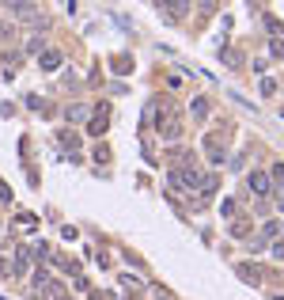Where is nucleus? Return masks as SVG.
Returning a JSON list of instances; mask_svg holds the SVG:
<instances>
[{
	"mask_svg": "<svg viewBox=\"0 0 284 300\" xmlns=\"http://www.w3.org/2000/svg\"><path fill=\"white\" fill-rule=\"evenodd\" d=\"M155 8H159V12L167 15L171 23H178V19L190 12V0H155Z\"/></svg>",
	"mask_w": 284,
	"mask_h": 300,
	"instance_id": "nucleus-1",
	"label": "nucleus"
},
{
	"mask_svg": "<svg viewBox=\"0 0 284 300\" xmlns=\"http://www.w3.org/2000/svg\"><path fill=\"white\" fill-rule=\"evenodd\" d=\"M34 289H38V300H68V289L61 282H50V277H46L42 285H34Z\"/></svg>",
	"mask_w": 284,
	"mask_h": 300,
	"instance_id": "nucleus-2",
	"label": "nucleus"
},
{
	"mask_svg": "<svg viewBox=\"0 0 284 300\" xmlns=\"http://www.w3.org/2000/svg\"><path fill=\"white\" fill-rule=\"evenodd\" d=\"M250 190H254V194H269V175H266V171H250Z\"/></svg>",
	"mask_w": 284,
	"mask_h": 300,
	"instance_id": "nucleus-3",
	"label": "nucleus"
},
{
	"mask_svg": "<svg viewBox=\"0 0 284 300\" xmlns=\"http://www.w3.org/2000/svg\"><path fill=\"white\" fill-rule=\"evenodd\" d=\"M15 274H31V247L15 251Z\"/></svg>",
	"mask_w": 284,
	"mask_h": 300,
	"instance_id": "nucleus-4",
	"label": "nucleus"
},
{
	"mask_svg": "<svg viewBox=\"0 0 284 300\" xmlns=\"http://www.w3.org/2000/svg\"><path fill=\"white\" fill-rule=\"evenodd\" d=\"M106 125H110V122H106V106H99V110H95V122L87 125V129H91L95 137H99V133H106Z\"/></svg>",
	"mask_w": 284,
	"mask_h": 300,
	"instance_id": "nucleus-5",
	"label": "nucleus"
},
{
	"mask_svg": "<svg viewBox=\"0 0 284 300\" xmlns=\"http://www.w3.org/2000/svg\"><path fill=\"white\" fill-rule=\"evenodd\" d=\"M57 65H61V53H57V50H46V53H42V69H46V72H53Z\"/></svg>",
	"mask_w": 284,
	"mask_h": 300,
	"instance_id": "nucleus-6",
	"label": "nucleus"
},
{
	"mask_svg": "<svg viewBox=\"0 0 284 300\" xmlns=\"http://www.w3.org/2000/svg\"><path fill=\"white\" fill-rule=\"evenodd\" d=\"M114 69L117 72H133V57H114Z\"/></svg>",
	"mask_w": 284,
	"mask_h": 300,
	"instance_id": "nucleus-7",
	"label": "nucleus"
},
{
	"mask_svg": "<svg viewBox=\"0 0 284 300\" xmlns=\"http://www.w3.org/2000/svg\"><path fill=\"white\" fill-rule=\"evenodd\" d=\"M190 110H193V118H205V114H209V103H205V99H193Z\"/></svg>",
	"mask_w": 284,
	"mask_h": 300,
	"instance_id": "nucleus-8",
	"label": "nucleus"
},
{
	"mask_svg": "<svg viewBox=\"0 0 284 300\" xmlns=\"http://www.w3.org/2000/svg\"><path fill=\"white\" fill-rule=\"evenodd\" d=\"M68 118H72V122H84L87 118V106H68Z\"/></svg>",
	"mask_w": 284,
	"mask_h": 300,
	"instance_id": "nucleus-9",
	"label": "nucleus"
},
{
	"mask_svg": "<svg viewBox=\"0 0 284 300\" xmlns=\"http://www.w3.org/2000/svg\"><path fill=\"white\" fill-rule=\"evenodd\" d=\"M247 232H250L247 220H235V224H231V236H247Z\"/></svg>",
	"mask_w": 284,
	"mask_h": 300,
	"instance_id": "nucleus-10",
	"label": "nucleus"
},
{
	"mask_svg": "<svg viewBox=\"0 0 284 300\" xmlns=\"http://www.w3.org/2000/svg\"><path fill=\"white\" fill-rule=\"evenodd\" d=\"M220 209H224V217H235V201H231V198H224Z\"/></svg>",
	"mask_w": 284,
	"mask_h": 300,
	"instance_id": "nucleus-11",
	"label": "nucleus"
}]
</instances>
